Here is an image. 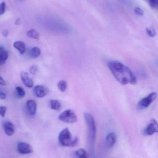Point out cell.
<instances>
[{"label": "cell", "instance_id": "1", "mask_svg": "<svg viewBox=\"0 0 158 158\" xmlns=\"http://www.w3.org/2000/svg\"><path fill=\"white\" fill-rule=\"evenodd\" d=\"M108 67L115 79L122 85L137 83L136 77L128 67L117 61H110Z\"/></svg>", "mask_w": 158, "mask_h": 158}, {"label": "cell", "instance_id": "2", "mask_svg": "<svg viewBox=\"0 0 158 158\" xmlns=\"http://www.w3.org/2000/svg\"><path fill=\"white\" fill-rule=\"evenodd\" d=\"M58 140L59 143L63 146L73 147L77 145L78 143L79 139L78 137L73 139L72 135L68 128H65L60 132Z\"/></svg>", "mask_w": 158, "mask_h": 158}, {"label": "cell", "instance_id": "3", "mask_svg": "<svg viewBox=\"0 0 158 158\" xmlns=\"http://www.w3.org/2000/svg\"><path fill=\"white\" fill-rule=\"evenodd\" d=\"M85 120L87 125L88 136L91 141H94L96 136V127L93 116L88 112L84 113Z\"/></svg>", "mask_w": 158, "mask_h": 158}, {"label": "cell", "instance_id": "4", "mask_svg": "<svg viewBox=\"0 0 158 158\" xmlns=\"http://www.w3.org/2000/svg\"><path fill=\"white\" fill-rule=\"evenodd\" d=\"M58 119L63 122L67 123H73L77 121V117L74 111L69 109L63 111L59 115Z\"/></svg>", "mask_w": 158, "mask_h": 158}, {"label": "cell", "instance_id": "5", "mask_svg": "<svg viewBox=\"0 0 158 158\" xmlns=\"http://www.w3.org/2000/svg\"><path fill=\"white\" fill-rule=\"evenodd\" d=\"M157 97V94L156 92L150 93L147 96L143 98L139 101L137 104V108L142 110L148 107L156 99Z\"/></svg>", "mask_w": 158, "mask_h": 158}, {"label": "cell", "instance_id": "6", "mask_svg": "<svg viewBox=\"0 0 158 158\" xmlns=\"http://www.w3.org/2000/svg\"><path fill=\"white\" fill-rule=\"evenodd\" d=\"M33 93L35 96L38 98L44 97L49 93V89L45 85H36L33 89Z\"/></svg>", "mask_w": 158, "mask_h": 158}, {"label": "cell", "instance_id": "7", "mask_svg": "<svg viewBox=\"0 0 158 158\" xmlns=\"http://www.w3.org/2000/svg\"><path fill=\"white\" fill-rule=\"evenodd\" d=\"M18 152L22 155H27L32 153L33 152L32 147L24 142H19L17 145Z\"/></svg>", "mask_w": 158, "mask_h": 158}, {"label": "cell", "instance_id": "8", "mask_svg": "<svg viewBox=\"0 0 158 158\" xmlns=\"http://www.w3.org/2000/svg\"><path fill=\"white\" fill-rule=\"evenodd\" d=\"M158 132V123L155 119H151L150 123L144 130V133L147 135H152Z\"/></svg>", "mask_w": 158, "mask_h": 158}, {"label": "cell", "instance_id": "9", "mask_svg": "<svg viewBox=\"0 0 158 158\" xmlns=\"http://www.w3.org/2000/svg\"><path fill=\"white\" fill-rule=\"evenodd\" d=\"M20 78L23 84L27 87L31 88L33 86V81L30 77L28 73L26 72H22L20 74Z\"/></svg>", "mask_w": 158, "mask_h": 158}, {"label": "cell", "instance_id": "10", "mask_svg": "<svg viewBox=\"0 0 158 158\" xmlns=\"http://www.w3.org/2000/svg\"><path fill=\"white\" fill-rule=\"evenodd\" d=\"M27 110L30 115L34 116L37 111V105L36 101L33 99L27 100L26 103Z\"/></svg>", "mask_w": 158, "mask_h": 158}, {"label": "cell", "instance_id": "11", "mask_svg": "<svg viewBox=\"0 0 158 158\" xmlns=\"http://www.w3.org/2000/svg\"><path fill=\"white\" fill-rule=\"evenodd\" d=\"M3 128L6 135L12 136L15 132V127L14 124L9 121H6L3 123Z\"/></svg>", "mask_w": 158, "mask_h": 158}, {"label": "cell", "instance_id": "12", "mask_svg": "<svg viewBox=\"0 0 158 158\" xmlns=\"http://www.w3.org/2000/svg\"><path fill=\"white\" fill-rule=\"evenodd\" d=\"M117 135L114 132H111L108 134L106 137V143L109 147L114 146L117 142Z\"/></svg>", "mask_w": 158, "mask_h": 158}, {"label": "cell", "instance_id": "13", "mask_svg": "<svg viewBox=\"0 0 158 158\" xmlns=\"http://www.w3.org/2000/svg\"><path fill=\"white\" fill-rule=\"evenodd\" d=\"M14 47L20 53V54H23L26 51V46L25 44L21 41H16L14 43Z\"/></svg>", "mask_w": 158, "mask_h": 158}, {"label": "cell", "instance_id": "14", "mask_svg": "<svg viewBox=\"0 0 158 158\" xmlns=\"http://www.w3.org/2000/svg\"><path fill=\"white\" fill-rule=\"evenodd\" d=\"M8 57V52L3 47L0 46V65L4 64Z\"/></svg>", "mask_w": 158, "mask_h": 158}, {"label": "cell", "instance_id": "15", "mask_svg": "<svg viewBox=\"0 0 158 158\" xmlns=\"http://www.w3.org/2000/svg\"><path fill=\"white\" fill-rule=\"evenodd\" d=\"M41 50L39 47H34L30 49L29 52L30 56L32 58H37L40 55Z\"/></svg>", "mask_w": 158, "mask_h": 158}, {"label": "cell", "instance_id": "16", "mask_svg": "<svg viewBox=\"0 0 158 158\" xmlns=\"http://www.w3.org/2000/svg\"><path fill=\"white\" fill-rule=\"evenodd\" d=\"M50 106L52 109L55 110H60L62 108V105L58 100L52 99L50 100Z\"/></svg>", "mask_w": 158, "mask_h": 158}, {"label": "cell", "instance_id": "17", "mask_svg": "<svg viewBox=\"0 0 158 158\" xmlns=\"http://www.w3.org/2000/svg\"><path fill=\"white\" fill-rule=\"evenodd\" d=\"M27 36L30 38L39 40L40 39V34L35 29H31L27 32Z\"/></svg>", "mask_w": 158, "mask_h": 158}, {"label": "cell", "instance_id": "18", "mask_svg": "<svg viewBox=\"0 0 158 158\" xmlns=\"http://www.w3.org/2000/svg\"><path fill=\"white\" fill-rule=\"evenodd\" d=\"M75 154L77 158H88L87 152L83 148H80L77 150Z\"/></svg>", "mask_w": 158, "mask_h": 158}, {"label": "cell", "instance_id": "19", "mask_svg": "<svg viewBox=\"0 0 158 158\" xmlns=\"http://www.w3.org/2000/svg\"><path fill=\"white\" fill-rule=\"evenodd\" d=\"M68 84L66 81L65 80H61L58 82L57 84V87L60 91L64 92L67 88Z\"/></svg>", "mask_w": 158, "mask_h": 158}, {"label": "cell", "instance_id": "20", "mask_svg": "<svg viewBox=\"0 0 158 158\" xmlns=\"http://www.w3.org/2000/svg\"><path fill=\"white\" fill-rule=\"evenodd\" d=\"M17 95L20 98H22L26 95V92L24 89L21 86H17L15 88Z\"/></svg>", "mask_w": 158, "mask_h": 158}, {"label": "cell", "instance_id": "21", "mask_svg": "<svg viewBox=\"0 0 158 158\" xmlns=\"http://www.w3.org/2000/svg\"><path fill=\"white\" fill-rule=\"evenodd\" d=\"M146 30V32L148 35L151 38H153V37H155L156 34V30L153 27H150L147 28Z\"/></svg>", "mask_w": 158, "mask_h": 158}, {"label": "cell", "instance_id": "22", "mask_svg": "<svg viewBox=\"0 0 158 158\" xmlns=\"http://www.w3.org/2000/svg\"><path fill=\"white\" fill-rule=\"evenodd\" d=\"M153 8L158 7V0H144Z\"/></svg>", "mask_w": 158, "mask_h": 158}, {"label": "cell", "instance_id": "23", "mask_svg": "<svg viewBox=\"0 0 158 158\" xmlns=\"http://www.w3.org/2000/svg\"><path fill=\"white\" fill-rule=\"evenodd\" d=\"M38 70H39V68H38V66L35 64L31 66L30 69V72L31 74V75H34V76L36 75Z\"/></svg>", "mask_w": 158, "mask_h": 158}, {"label": "cell", "instance_id": "24", "mask_svg": "<svg viewBox=\"0 0 158 158\" xmlns=\"http://www.w3.org/2000/svg\"><path fill=\"white\" fill-rule=\"evenodd\" d=\"M6 110H7V107L5 106H0V115L1 117L4 118L5 116Z\"/></svg>", "mask_w": 158, "mask_h": 158}, {"label": "cell", "instance_id": "25", "mask_svg": "<svg viewBox=\"0 0 158 158\" xmlns=\"http://www.w3.org/2000/svg\"><path fill=\"white\" fill-rule=\"evenodd\" d=\"M6 11V3L2 2L0 3V16L4 14Z\"/></svg>", "mask_w": 158, "mask_h": 158}, {"label": "cell", "instance_id": "26", "mask_svg": "<svg viewBox=\"0 0 158 158\" xmlns=\"http://www.w3.org/2000/svg\"><path fill=\"white\" fill-rule=\"evenodd\" d=\"M134 12L135 14L138 15L142 16L144 15V12L143 9L139 7H135Z\"/></svg>", "mask_w": 158, "mask_h": 158}, {"label": "cell", "instance_id": "27", "mask_svg": "<svg viewBox=\"0 0 158 158\" xmlns=\"http://www.w3.org/2000/svg\"><path fill=\"white\" fill-rule=\"evenodd\" d=\"M6 98V95L3 92L0 91V99H4Z\"/></svg>", "mask_w": 158, "mask_h": 158}, {"label": "cell", "instance_id": "28", "mask_svg": "<svg viewBox=\"0 0 158 158\" xmlns=\"http://www.w3.org/2000/svg\"><path fill=\"white\" fill-rule=\"evenodd\" d=\"M0 85H6L5 81H4L3 78L1 76H0Z\"/></svg>", "mask_w": 158, "mask_h": 158}, {"label": "cell", "instance_id": "29", "mask_svg": "<svg viewBox=\"0 0 158 158\" xmlns=\"http://www.w3.org/2000/svg\"><path fill=\"white\" fill-rule=\"evenodd\" d=\"M2 34L5 37H6L8 34V31L6 30H5L3 31Z\"/></svg>", "mask_w": 158, "mask_h": 158}, {"label": "cell", "instance_id": "30", "mask_svg": "<svg viewBox=\"0 0 158 158\" xmlns=\"http://www.w3.org/2000/svg\"><path fill=\"white\" fill-rule=\"evenodd\" d=\"M20 1H23V0H20Z\"/></svg>", "mask_w": 158, "mask_h": 158}]
</instances>
